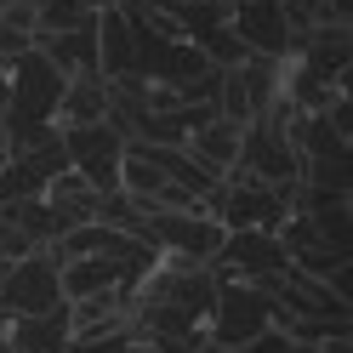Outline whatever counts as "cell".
Listing matches in <instances>:
<instances>
[{
    "instance_id": "1",
    "label": "cell",
    "mask_w": 353,
    "mask_h": 353,
    "mask_svg": "<svg viewBox=\"0 0 353 353\" xmlns=\"http://www.w3.org/2000/svg\"><path fill=\"white\" fill-rule=\"evenodd\" d=\"M223 279V274H216ZM262 330H274V296L262 285H245V279H223L216 285V307L205 319V342L216 347H245L256 342Z\"/></svg>"
},
{
    "instance_id": "2",
    "label": "cell",
    "mask_w": 353,
    "mask_h": 353,
    "mask_svg": "<svg viewBox=\"0 0 353 353\" xmlns=\"http://www.w3.org/2000/svg\"><path fill=\"white\" fill-rule=\"evenodd\" d=\"M143 239L165 256H183V262H200L211 268L223 256V239L228 228L216 223L211 211H143Z\"/></svg>"
},
{
    "instance_id": "3",
    "label": "cell",
    "mask_w": 353,
    "mask_h": 353,
    "mask_svg": "<svg viewBox=\"0 0 353 353\" xmlns=\"http://www.w3.org/2000/svg\"><path fill=\"white\" fill-rule=\"evenodd\" d=\"M63 307V279H57V256L52 251H29L6 262L0 274V319H29V314H52Z\"/></svg>"
},
{
    "instance_id": "4",
    "label": "cell",
    "mask_w": 353,
    "mask_h": 353,
    "mask_svg": "<svg viewBox=\"0 0 353 353\" xmlns=\"http://www.w3.org/2000/svg\"><path fill=\"white\" fill-rule=\"evenodd\" d=\"M239 176H256L268 188H296L302 183V154L296 137L274 120H251L245 143H239Z\"/></svg>"
},
{
    "instance_id": "5",
    "label": "cell",
    "mask_w": 353,
    "mask_h": 353,
    "mask_svg": "<svg viewBox=\"0 0 353 353\" xmlns=\"http://www.w3.org/2000/svg\"><path fill=\"white\" fill-rule=\"evenodd\" d=\"M63 148H69V171H80L97 194H120L125 137L108 120H97V125H63Z\"/></svg>"
},
{
    "instance_id": "6",
    "label": "cell",
    "mask_w": 353,
    "mask_h": 353,
    "mask_svg": "<svg viewBox=\"0 0 353 353\" xmlns=\"http://www.w3.org/2000/svg\"><path fill=\"white\" fill-rule=\"evenodd\" d=\"M211 268L223 274V279L262 285V279H274V274H285V268H291V256H285L279 234H268V228H228L223 256H216Z\"/></svg>"
},
{
    "instance_id": "7",
    "label": "cell",
    "mask_w": 353,
    "mask_h": 353,
    "mask_svg": "<svg viewBox=\"0 0 353 353\" xmlns=\"http://www.w3.org/2000/svg\"><path fill=\"white\" fill-rule=\"evenodd\" d=\"M228 29L251 46V57L291 52V6L285 0H228Z\"/></svg>"
},
{
    "instance_id": "8",
    "label": "cell",
    "mask_w": 353,
    "mask_h": 353,
    "mask_svg": "<svg viewBox=\"0 0 353 353\" xmlns=\"http://www.w3.org/2000/svg\"><path fill=\"white\" fill-rule=\"evenodd\" d=\"M69 342H74V319H69V302H63V307H52V314L12 319L0 353H69Z\"/></svg>"
},
{
    "instance_id": "9",
    "label": "cell",
    "mask_w": 353,
    "mask_h": 353,
    "mask_svg": "<svg viewBox=\"0 0 353 353\" xmlns=\"http://www.w3.org/2000/svg\"><path fill=\"white\" fill-rule=\"evenodd\" d=\"M239 143H245V131H239L234 120H211V125H200V131H188L183 148L216 176V183H228V176L239 171Z\"/></svg>"
},
{
    "instance_id": "10",
    "label": "cell",
    "mask_w": 353,
    "mask_h": 353,
    "mask_svg": "<svg viewBox=\"0 0 353 353\" xmlns=\"http://www.w3.org/2000/svg\"><path fill=\"white\" fill-rule=\"evenodd\" d=\"M97 69L103 80H131L137 74V40H131V23L120 6L97 12Z\"/></svg>"
},
{
    "instance_id": "11",
    "label": "cell",
    "mask_w": 353,
    "mask_h": 353,
    "mask_svg": "<svg viewBox=\"0 0 353 353\" xmlns=\"http://www.w3.org/2000/svg\"><path fill=\"white\" fill-rule=\"evenodd\" d=\"M57 279H63V302H85L97 291H125V268L114 256H74L57 268Z\"/></svg>"
},
{
    "instance_id": "12",
    "label": "cell",
    "mask_w": 353,
    "mask_h": 353,
    "mask_svg": "<svg viewBox=\"0 0 353 353\" xmlns=\"http://www.w3.org/2000/svg\"><path fill=\"white\" fill-rule=\"evenodd\" d=\"M0 216H6V223L17 228V234H29L40 251H52L63 234H69V223H63V211L46 200V194H40V200H12V205H0Z\"/></svg>"
},
{
    "instance_id": "13",
    "label": "cell",
    "mask_w": 353,
    "mask_h": 353,
    "mask_svg": "<svg viewBox=\"0 0 353 353\" xmlns=\"http://www.w3.org/2000/svg\"><path fill=\"white\" fill-rule=\"evenodd\" d=\"M97 120H108V80L103 74H74L69 92H63L57 125H97Z\"/></svg>"
},
{
    "instance_id": "14",
    "label": "cell",
    "mask_w": 353,
    "mask_h": 353,
    "mask_svg": "<svg viewBox=\"0 0 353 353\" xmlns=\"http://www.w3.org/2000/svg\"><path fill=\"white\" fill-rule=\"evenodd\" d=\"M291 347H296V342L285 336V330H262V336L245 342V347H216V342H205L200 353H291Z\"/></svg>"
},
{
    "instance_id": "15",
    "label": "cell",
    "mask_w": 353,
    "mask_h": 353,
    "mask_svg": "<svg viewBox=\"0 0 353 353\" xmlns=\"http://www.w3.org/2000/svg\"><path fill=\"white\" fill-rule=\"evenodd\" d=\"M69 353H131V330H114V336H74Z\"/></svg>"
},
{
    "instance_id": "16",
    "label": "cell",
    "mask_w": 353,
    "mask_h": 353,
    "mask_svg": "<svg viewBox=\"0 0 353 353\" xmlns=\"http://www.w3.org/2000/svg\"><path fill=\"white\" fill-rule=\"evenodd\" d=\"M325 285H330V291H336V296L347 302V314H353V262H342V268H330V274H325Z\"/></svg>"
},
{
    "instance_id": "17",
    "label": "cell",
    "mask_w": 353,
    "mask_h": 353,
    "mask_svg": "<svg viewBox=\"0 0 353 353\" xmlns=\"http://www.w3.org/2000/svg\"><path fill=\"white\" fill-rule=\"evenodd\" d=\"M319 23H342V29H353V0H325Z\"/></svg>"
},
{
    "instance_id": "18",
    "label": "cell",
    "mask_w": 353,
    "mask_h": 353,
    "mask_svg": "<svg viewBox=\"0 0 353 353\" xmlns=\"http://www.w3.org/2000/svg\"><path fill=\"white\" fill-rule=\"evenodd\" d=\"M6 108H12V74H0V120H6Z\"/></svg>"
},
{
    "instance_id": "19",
    "label": "cell",
    "mask_w": 353,
    "mask_h": 353,
    "mask_svg": "<svg viewBox=\"0 0 353 353\" xmlns=\"http://www.w3.org/2000/svg\"><path fill=\"white\" fill-rule=\"evenodd\" d=\"M0 171H6V143H0Z\"/></svg>"
},
{
    "instance_id": "20",
    "label": "cell",
    "mask_w": 353,
    "mask_h": 353,
    "mask_svg": "<svg viewBox=\"0 0 353 353\" xmlns=\"http://www.w3.org/2000/svg\"><path fill=\"white\" fill-rule=\"evenodd\" d=\"M0 342H6V319H0Z\"/></svg>"
},
{
    "instance_id": "21",
    "label": "cell",
    "mask_w": 353,
    "mask_h": 353,
    "mask_svg": "<svg viewBox=\"0 0 353 353\" xmlns=\"http://www.w3.org/2000/svg\"><path fill=\"white\" fill-rule=\"evenodd\" d=\"M103 6H125V0H103Z\"/></svg>"
},
{
    "instance_id": "22",
    "label": "cell",
    "mask_w": 353,
    "mask_h": 353,
    "mask_svg": "<svg viewBox=\"0 0 353 353\" xmlns=\"http://www.w3.org/2000/svg\"><path fill=\"white\" fill-rule=\"evenodd\" d=\"M285 6H291V12H296V6H302V0H285Z\"/></svg>"
},
{
    "instance_id": "23",
    "label": "cell",
    "mask_w": 353,
    "mask_h": 353,
    "mask_svg": "<svg viewBox=\"0 0 353 353\" xmlns=\"http://www.w3.org/2000/svg\"><path fill=\"white\" fill-rule=\"evenodd\" d=\"M291 353H314V347H291Z\"/></svg>"
}]
</instances>
